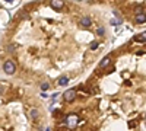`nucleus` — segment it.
<instances>
[{
    "label": "nucleus",
    "mask_w": 146,
    "mask_h": 131,
    "mask_svg": "<svg viewBox=\"0 0 146 131\" xmlns=\"http://www.w3.org/2000/svg\"><path fill=\"white\" fill-rule=\"evenodd\" d=\"M79 124V117L76 114H70L66 117V125L70 128V130H75Z\"/></svg>",
    "instance_id": "obj_1"
},
{
    "label": "nucleus",
    "mask_w": 146,
    "mask_h": 131,
    "mask_svg": "<svg viewBox=\"0 0 146 131\" xmlns=\"http://www.w3.org/2000/svg\"><path fill=\"white\" fill-rule=\"evenodd\" d=\"M3 70H5V73L6 74H15V71H16V64L12 61V60H7V61H5V64H3Z\"/></svg>",
    "instance_id": "obj_2"
},
{
    "label": "nucleus",
    "mask_w": 146,
    "mask_h": 131,
    "mask_svg": "<svg viewBox=\"0 0 146 131\" xmlns=\"http://www.w3.org/2000/svg\"><path fill=\"white\" fill-rule=\"evenodd\" d=\"M63 98L66 102H73L76 99V90L75 89H67L64 93H63Z\"/></svg>",
    "instance_id": "obj_3"
},
{
    "label": "nucleus",
    "mask_w": 146,
    "mask_h": 131,
    "mask_svg": "<svg viewBox=\"0 0 146 131\" xmlns=\"http://www.w3.org/2000/svg\"><path fill=\"white\" fill-rule=\"evenodd\" d=\"M50 6L56 10H60L63 6H64V2H62V0H51L50 2Z\"/></svg>",
    "instance_id": "obj_4"
},
{
    "label": "nucleus",
    "mask_w": 146,
    "mask_h": 131,
    "mask_svg": "<svg viewBox=\"0 0 146 131\" xmlns=\"http://www.w3.org/2000/svg\"><path fill=\"white\" fill-rule=\"evenodd\" d=\"M79 23H80L83 28H89V26L92 25V20H91V18H88V16H83V18L80 19Z\"/></svg>",
    "instance_id": "obj_5"
},
{
    "label": "nucleus",
    "mask_w": 146,
    "mask_h": 131,
    "mask_svg": "<svg viewBox=\"0 0 146 131\" xmlns=\"http://www.w3.org/2000/svg\"><path fill=\"white\" fill-rule=\"evenodd\" d=\"M110 64H111V57H105V58H102V61L100 63V67L104 68V67H107Z\"/></svg>",
    "instance_id": "obj_6"
},
{
    "label": "nucleus",
    "mask_w": 146,
    "mask_h": 131,
    "mask_svg": "<svg viewBox=\"0 0 146 131\" xmlns=\"http://www.w3.org/2000/svg\"><path fill=\"white\" fill-rule=\"evenodd\" d=\"M135 41H136V42H145V41H146V32H142V34L136 35Z\"/></svg>",
    "instance_id": "obj_7"
},
{
    "label": "nucleus",
    "mask_w": 146,
    "mask_h": 131,
    "mask_svg": "<svg viewBox=\"0 0 146 131\" xmlns=\"http://www.w3.org/2000/svg\"><path fill=\"white\" fill-rule=\"evenodd\" d=\"M67 83H69V77L67 76H62V77L58 79V85L60 86H66Z\"/></svg>",
    "instance_id": "obj_8"
},
{
    "label": "nucleus",
    "mask_w": 146,
    "mask_h": 131,
    "mask_svg": "<svg viewBox=\"0 0 146 131\" xmlns=\"http://www.w3.org/2000/svg\"><path fill=\"white\" fill-rule=\"evenodd\" d=\"M145 20H146L145 13H139V15H136V23H145Z\"/></svg>",
    "instance_id": "obj_9"
},
{
    "label": "nucleus",
    "mask_w": 146,
    "mask_h": 131,
    "mask_svg": "<svg viewBox=\"0 0 146 131\" xmlns=\"http://www.w3.org/2000/svg\"><path fill=\"white\" fill-rule=\"evenodd\" d=\"M38 115H40L38 109H35V108H32V109L29 111V117H31V118H34V120H35V118H38Z\"/></svg>",
    "instance_id": "obj_10"
},
{
    "label": "nucleus",
    "mask_w": 146,
    "mask_h": 131,
    "mask_svg": "<svg viewBox=\"0 0 146 131\" xmlns=\"http://www.w3.org/2000/svg\"><path fill=\"white\" fill-rule=\"evenodd\" d=\"M48 89H50V85H48V83H42V85H41V90H48Z\"/></svg>",
    "instance_id": "obj_11"
},
{
    "label": "nucleus",
    "mask_w": 146,
    "mask_h": 131,
    "mask_svg": "<svg viewBox=\"0 0 146 131\" xmlns=\"http://www.w3.org/2000/svg\"><path fill=\"white\" fill-rule=\"evenodd\" d=\"M98 45H100V44L96 42V41H95V42H92V44H91V50H96V48H98Z\"/></svg>",
    "instance_id": "obj_12"
},
{
    "label": "nucleus",
    "mask_w": 146,
    "mask_h": 131,
    "mask_svg": "<svg viewBox=\"0 0 146 131\" xmlns=\"http://www.w3.org/2000/svg\"><path fill=\"white\" fill-rule=\"evenodd\" d=\"M7 51H9V53H13V51H15V45H9V47H7Z\"/></svg>",
    "instance_id": "obj_13"
},
{
    "label": "nucleus",
    "mask_w": 146,
    "mask_h": 131,
    "mask_svg": "<svg viewBox=\"0 0 146 131\" xmlns=\"http://www.w3.org/2000/svg\"><path fill=\"white\" fill-rule=\"evenodd\" d=\"M104 32H105L104 28H98V34H100V35H104Z\"/></svg>",
    "instance_id": "obj_14"
},
{
    "label": "nucleus",
    "mask_w": 146,
    "mask_h": 131,
    "mask_svg": "<svg viewBox=\"0 0 146 131\" xmlns=\"http://www.w3.org/2000/svg\"><path fill=\"white\" fill-rule=\"evenodd\" d=\"M57 98H58V93H54L53 95V101H57Z\"/></svg>",
    "instance_id": "obj_15"
},
{
    "label": "nucleus",
    "mask_w": 146,
    "mask_h": 131,
    "mask_svg": "<svg viewBox=\"0 0 146 131\" xmlns=\"http://www.w3.org/2000/svg\"><path fill=\"white\" fill-rule=\"evenodd\" d=\"M3 93H5V88L0 86V95H3Z\"/></svg>",
    "instance_id": "obj_16"
}]
</instances>
